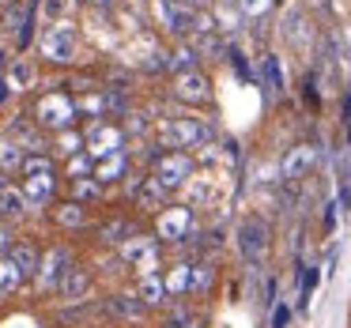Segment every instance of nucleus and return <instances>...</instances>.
<instances>
[{
  "label": "nucleus",
  "instance_id": "obj_1",
  "mask_svg": "<svg viewBox=\"0 0 351 328\" xmlns=\"http://www.w3.org/2000/svg\"><path fill=\"white\" fill-rule=\"evenodd\" d=\"M234 245H238V257H242L245 264L261 268L265 257H268V249H272V230H268V223L261 219V215H250V219L238 223Z\"/></svg>",
  "mask_w": 351,
  "mask_h": 328
},
{
  "label": "nucleus",
  "instance_id": "obj_2",
  "mask_svg": "<svg viewBox=\"0 0 351 328\" xmlns=\"http://www.w3.org/2000/svg\"><path fill=\"white\" fill-rule=\"evenodd\" d=\"M72 260H76V249H72V245H64V242L46 245V249H42L38 275H34V290H38V294H46V298L57 294V290H61L64 272L72 268Z\"/></svg>",
  "mask_w": 351,
  "mask_h": 328
},
{
  "label": "nucleus",
  "instance_id": "obj_3",
  "mask_svg": "<svg viewBox=\"0 0 351 328\" xmlns=\"http://www.w3.org/2000/svg\"><path fill=\"white\" fill-rule=\"evenodd\" d=\"M212 140V129L197 117H167L159 125V147H170V151H185V147H200Z\"/></svg>",
  "mask_w": 351,
  "mask_h": 328
},
{
  "label": "nucleus",
  "instance_id": "obj_4",
  "mask_svg": "<svg viewBox=\"0 0 351 328\" xmlns=\"http://www.w3.org/2000/svg\"><path fill=\"white\" fill-rule=\"evenodd\" d=\"M197 230V215H193V207L185 204H167L162 212H155V227L152 234L159 238L162 245H182L185 238Z\"/></svg>",
  "mask_w": 351,
  "mask_h": 328
},
{
  "label": "nucleus",
  "instance_id": "obj_5",
  "mask_svg": "<svg viewBox=\"0 0 351 328\" xmlns=\"http://www.w3.org/2000/svg\"><path fill=\"white\" fill-rule=\"evenodd\" d=\"M99 313L106 320H117V325H140V320H147L152 310L132 294V287H114L99 298Z\"/></svg>",
  "mask_w": 351,
  "mask_h": 328
},
{
  "label": "nucleus",
  "instance_id": "obj_6",
  "mask_svg": "<svg viewBox=\"0 0 351 328\" xmlns=\"http://www.w3.org/2000/svg\"><path fill=\"white\" fill-rule=\"evenodd\" d=\"M117 257H121L125 268H132V272H159V260H162V242L155 234H147V230H140V234H132L129 242L117 249Z\"/></svg>",
  "mask_w": 351,
  "mask_h": 328
},
{
  "label": "nucleus",
  "instance_id": "obj_7",
  "mask_svg": "<svg viewBox=\"0 0 351 328\" xmlns=\"http://www.w3.org/2000/svg\"><path fill=\"white\" fill-rule=\"evenodd\" d=\"M152 174L159 177V185L167 192L185 189V181L193 177V155L189 151H159L152 159Z\"/></svg>",
  "mask_w": 351,
  "mask_h": 328
},
{
  "label": "nucleus",
  "instance_id": "obj_8",
  "mask_svg": "<svg viewBox=\"0 0 351 328\" xmlns=\"http://www.w3.org/2000/svg\"><path fill=\"white\" fill-rule=\"evenodd\" d=\"M84 151L91 155L95 162L106 159V155L125 151V132L117 129V125H110L106 117H95V121L84 129Z\"/></svg>",
  "mask_w": 351,
  "mask_h": 328
},
{
  "label": "nucleus",
  "instance_id": "obj_9",
  "mask_svg": "<svg viewBox=\"0 0 351 328\" xmlns=\"http://www.w3.org/2000/svg\"><path fill=\"white\" fill-rule=\"evenodd\" d=\"M38 49L49 64H72L76 61V31L69 23H49L46 31L38 34Z\"/></svg>",
  "mask_w": 351,
  "mask_h": 328
},
{
  "label": "nucleus",
  "instance_id": "obj_10",
  "mask_svg": "<svg viewBox=\"0 0 351 328\" xmlns=\"http://www.w3.org/2000/svg\"><path fill=\"white\" fill-rule=\"evenodd\" d=\"M72 117H76V102L69 94H46L38 102V110H34L38 129H49V132H64L72 125Z\"/></svg>",
  "mask_w": 351,
  "mask_h": 328
},
{
  "label": "nucleus",
  "instance_id": "obj_11",
  "mask_svg": "<svg viewBox=\"0 0 351 328\" xmlns=\"http://www.w3.org/2000/svg\"><path fill=\"white\" fill-rule=\"evenodd\" d=\"M91 287H95V268L87 264V260L76 257V260H72V268L64 272L57 298H61V302H84V298H91Z\"/></svg>",
  "mask_w": 351,
  "mask_h": 328
},
{
  "label": "nucleus",
  "instance_id": "obj_12",
  "mask_svg": "<svg viewBox=\"0 0 351 328\" xmlns=\"http://www.w3.org/2000/svg\"><path fill=\"white\" fill-rule=\"evenodd\" d=\"M167 197L170 192L159 185L155 174H136L129 181V200L140 207V212H162V207H167Z\"/></svg>",
  "mask_w": 351,
  "mask_h": 328
},
{
  "label": "nucleus",
  "instance_id": "obj_13",
  "mask_svg": "<svg viewBox=\"0 0 351 328\" xmlns=\"http://www.w3.org/2000/svg\"><path fill=\"white\" fill-rule=\"evenodd\" d=\"M132 234H140V223L129 219V215H106V219L95 227V242L106 245V249H114V253L121 249Z\"/></svg>",
  "mask_w": 351,
  "mask_h": 328
},
{
  "label": "nucleus",
  "instance_id": "obj_14",
  "mask_svg": "<svg viewBox=\"0 0 351 328\" xmlns=\"http://www.w3.org/2000/svg\"><path fill=\"white\" fill-rule=\"evenodd\" d=\"M19 192H23L27 207H49V204H53V197H57V170H49V174H31V177H23Z\"/></svg>",
  "mask_w": 351,
  "mask_h": 328
},
{
  "label": "nucleus",
  "instance_id": "obj_15",
  "mask_svg": "<svg viewBox=\"0 0 351 328\" xmlns=\"http://www.w3.org/2000/svg\"><path fill=\"white\" fill-rule=\"evenodd\" d=\"M132 294H136L152 313H155V310H162V305L170 302L167 283H162V272H140V275H136V283H132Z\"/></svg>",
  "mask_w": 351,
  "mask_h": 328
},
{
  "label": "nucleus",
  "instance_id": "obj_16",
  "mask_svg": "<svg viewBox=\"0 0 351 328\" xmlns=\"http://www.w3.org/2000/svg\"><path fill=\"white\" fill-rule=\"evenodd\" d=\"M4 257H8L12 264L19 268V275H23L27 283H34V275H38V264H42V249L31 242V238H23V242H12V249L4 253Z\"/></svg>",
  "mask_w": 351,
  "mask_h": 328
},
{
  "label": "nucleus",
  "instance_id": "obj_17",
  "mask_svg": "<svg viewBox=\"0 0 351 328\" xmlns=\"http://www.w3.org/2000/svg\"><path fill=\"white\" fill-rule=\"evenodd\" d=\"M174 99H178V102H189V106H200V102H208V99H212V91H208V79L200 76L197 68H193V72H178Z\"/></svg>",
  "mask_w": 351,
  "mask_h": 328
},
{
  "label": "nucleus",
  "instance_id": "obj_18",
  "mask_svg": "<svg viewBox=\"0 0 351 328\" xmlns=\"http://www.w3.org/2000/svg\"><path fill=\"white\" fill-rule=\"evenodd\" d=\"M313 159H317V155H313V147H310V144H298V147H291V151H287V159H283V166H280L283 181H287V185L302 181V177L310 174Z\"/></svg>",
  "mask_w": 351,
  "mask_h": 328
},
{
  "label": "nucleus",
  "instance_id": "obj_19",
  "mask_svg": "<svg viewBox=\"0 0 351 328\" xmlns=\"http://www.w3.org/2000/svg\"><path fill=\"white\" fill-rule=\"evenodd\" d=\"M91 177L102 185V189H106V185L125 181V177H129V155L117 151V155H106V159H99V162H95V170H91Z\"/></svg>",
  "mask_w": 351,
  "mask_h": 328
},
{
  "label": "nucleus",
  "instance_id": "obj_20",
  "mask_svg": "<svg viewBox=\"0 0 351 328\" xmlns=\"http://www.w3.org/2000/svg\"><path fill=\"white\" fill-rule=\"evenodd\" d=\"M53 223L61 230H69V234H80V230L91 227V212L84 204H76V200H64V204L53 207Z\"/></svg>",
  "mask_w": 351,
  "mask_h": 328
},
{
  "label": "nucleus",
  "instance_id": "obj_21",
  "mask_svg": "<svg viewBox=\"0 0 351 328\" xmlns=\"http://www.w3.org/2000/svg\"><path fill=\"white\" fill-rule=\"evenodd\" d=\"M27 212H31V207H27L19 185H4V189H0V223H23Z\"/></svg>",
  "mask_w": 351,
  "mask_h": 328
},
{
  "label": "nucleus",
  "instance_id": "obj_22",
  "mask_svg": "<svg viewBox=\"0 0 351 328\" xmlns=\"http://www.w3.org/2000/svg\"><path fill=\"white\" fill-rule=\"evenodd\" d=\"M189 279H193V260H174L162 275L170 298H189Z\"/></svg>",
  "mask_w": 351,
  "mask_h": 328
},
{
  "label": "nucleus",
  "instance_id": "obj_23",
  "mask_svg": "<svg viewBox=\"0 0 351 328\" xmlns=\"http://www.w3.org/2000/svg\"><path fill=\"white\" fill-rule=\"evenodd\" d=\"M99 313V302H91V298H84V302H64L61 310H57V325H84Z\"/></svg>",
  "mask_w": 351,
  "mask_h": 328
},
{
  "label": "nucleus",
  "instance_id": "obj_24",
  "mask_svg": "<svg viewBox=\"0 0 351 328\" xmlns=\"http://www.w3.org/2000/svg\"><path fill=\"white\" fill-rule=\"evenodd\" d=\"M215 287V264L212 260H193V279H189V298H204Z\"/></svg>",
  "mask_w": 351,
  "mask_h": 328
},
{
  "label": "nucleus",
  "instance_id": "obj_25",
  "mask_svg": "<svg viewBox=\"0 0 351 328\" xmlns=\"http://www.w3.org/2000/svg\"><path fill=\"white\" fill-rule=\"evenodd\" d=\"M34 79H38L34 64L27 61V57H19V61H12V68H8V76H4V84H8V91H27Z\"/></svg>",
  "mask_w": 351,
  "mask_h": 328
},
{
  "label": "nucleus",
  "instance_id": "obj_26",
  "mask_svg": "<svg viewBox=\"0 0 351 328\" xmlns=\"http://www.w3.org/2000/svg\"><path fill=\"white\" fill-rule=\"evenodd\" d=\"M27 151L16 144V140H0V174H19V166H23Z\"/></svg>",
  "mask_w": 351,
  "mask_h": 328
},
{
  "label": "nucleus",
  "instance_id": "obj_27",
  "mask_svg": "<svg viewBox=\"0 0 351 328\" xmlns=\"http://www.w3.org/2000/svg\"><path fill=\"white\" fill-rule=\"evenodd\" d=\"M23 287H27V279L19 275V268L12 264L8 257H0V290H4V294L12 298V294H19Z\"/></svg>",
  "mask_w": 351,
  "mask_h": 328
},
{
  "label": "nucleus",
  "instance_id": "obj_28",
  "mask_svg": "<svg viewBox=\"0 0 351 328\" xmlns=\"http://www.w3.org/2000/svg\"><path fill=\"white\" fill-rule=\"evenodd\" d=\"M95 170V159L87 151H76L69 155V162H64V174H69V181H80V177H91Z\"/></svg>",
  "mask_w": 351,
  "mask_h": 328
},
{
  "label": "nucleus",
  "instance_id": "obj_29",
  "mask_svg": "<svg viewBox=\"0 0 351 328\" xmlns=\"http://www.w3.org/2000/svg\"><path fill=\"white\" fill-rule=\"evenodd\" d=\"M72 197H76V204H84V200H99L102 185L95 181V177H80V181H72Z\"/></svg>",
  "mask_w": 351,
  "mask_h": 328
},
{
  "label": "nucleus",
  "instance_id": "obj_30",
  "mask_svg": "<svg viewBox=\"0 0 351 328\" xmlns=\"http://www.w3.org/2000/svg\"><path fill=\"white\" fill-rule=\"evenodd\" d=\"M261 68H265V87H268V91H272V94L283 91V72H280V61H276L272 53L261 61Z\"/></svg>",
  "mask_w": 351,
  "mask_h": 328
},
{
  "label": "nucleus",
  "instance_id": "obj_31",
  "mask_svg": "<svg viewBox=\"0 0 351 328\" xmlns=\"http://www.w3.org/2000/svg\"><path fill=\"white\" fill-rule=\"evenodd\" d=\"M42 12H46L49 23H61L64 12H69V0H42Z\"/></svg>",
  "mask_w": 351,
  "mask_h": 328
},
{
  "label": "nucleus",
  "instance_id": "obj_32",
  "mask_svg": "<svg viewBox=\"0 0 351 328\" xmlns=\"http://www.w3.org/2000/svg\"><path fill=\"white\" fill-rule=\"evenodd\" d=\"M287 320H291V310H287V302H280L272 310V328H287Z\"/></svg>",
  "mask_w": 351,
  "mask_h": 328
},
{
  "label": "nucleus",
  "instance_id": "obj_33",
  "mask_svg": "<svg viewBox=\"0 0 351 328\" xmlns=\"http://www.w3.org/2000/svg\"><path fill=\"white\" fill-rule=\"evenodd\" d=\"M238 8H242L245 16H261V12L268 8V0H238Z\"/></svg>",
  "mask_w": 351,
  "mask_h": 328
},
{
  "label": "nucleus",
  "instance_id": "obj_34",
  "mask_svg": "<svg viewBox=\"0 0 351 328\" xmlns=\"http://www.w3.org/2000/svg\"><path fill=\"white\" fill-rule=\"evenodd\" d=\"M12 249V234H8V227H4V223H0V257H4V253Z\"/></svg>",
  "mask_w": 351,
  "mask_h": 328
},
{
  "label": "nucleus",
  "instance_id": "obj_35",
  "mask_svg": "<svg viewBox=\"0 0 351 328\" xmlns=\"http://www.w3.org/2000/svg\"><path fill=\"white\" fill-rule=\"evenodd\" d=\"M8 99V84H4V76H0V102Z\"/></svg>",
  "mask_w": 351,
  "mask_h": 328
},
{
  "label": "nucleus",
  "instance_id": "obj_36",
  "mask_svg": "<svg viewBox=\"0 0 351 328\" xmlns=\"http://www.w3.org/2000/svg\"><path fill=\"white\" fill-rule=\"evenodd\" d=\"M84 4H91V8H102V4H106V0H84Z\"/></svg>",
  "mask_w": 351,
  "mask_h": 328
},
{
  "label": "nucleus",
  "instance_id": "obj_37",
  "mask_svg": "<svg viewBox=\"0 0 351 328\" xmlns=\"http://www.w3.org/2000/svg\"><path fill=\"white\" fill-rule=\"evenodd\" d=\"M0 302H8V294H4V290H0Z\"/></svg>",
  "mask_w": 351,
  "mask_h": 328
},
{
  "label": "nucleus",
  "instance_id": "obj_38",
  "mask_svg": "<svg viewBox=\"0 0 351 328\" xmlns=\"http://www.w3.org/2000/svg\"><path fill=\"white\" fill-rule=\"evenodd\" d=\"M0 12H4V0H0Z\"/></svg>",
  "mask_w": 351,
  "mask_h": 328
},
{
  "label": "nucleus",
  "instance_id": "obj_39",
  "mask_svg": "<svg viewBox=\"0 0 351 328\" xmlns=\"http://www.w3.org/2000/svg\"><path fill=\"white\" fill-rule=\"evenodd\" d=\"M87 328H99V325H87Z\"/></svg>",
  "mask_w": 351,
  "mask_h": 328
},
{
  "label": "nucleus",
  "instance_id": "obj_40",
  "mask_svg": "<svg viewBox=\"0 0 351 328\" xmlns=\"http://www.w3.org/2000/svg\"><path fill=\"white\" fill-rule=\"evenodd\" d=\"M348 140H351V129H348Z\"/></svg>",
  "mask_w": 351,
  "mask_h": 328
},
{
  "label": "nucleus",
  "instance_id": "obj_41",
  "mask_svg": "<svg viewBox=\"0 0 351 328\" xmlns=\"http://www.w3.org/2000/svg\"><path fill=\"white\" fill-rule=\"evenodd\" d=\"M0 34H4V31H0Z\"/></svg>",
  "mask_w": 351,
  "mask_h": 328
}]
</instances>
